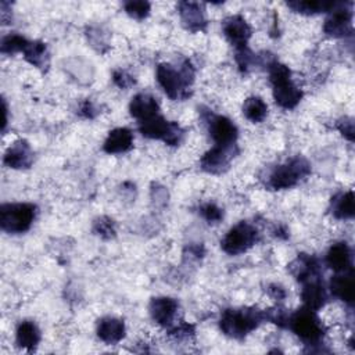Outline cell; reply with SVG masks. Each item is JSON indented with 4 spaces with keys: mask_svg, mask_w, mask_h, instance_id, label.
<instances>
[{
    "mask_svg": "<svg viewBox=\"0 0 355 355\" xmlns=\"http://www.w3.org/2000/svg\"><path fill=\"white\" fill-rule=\"evenodd\" d=\"M194 79V69L189 61H184L178 69L171 64L157 67V80L168 97L183 100L189 97V87Z\"/></svg>",
    "mask_w": 355,
    "mask_h": 355,
    "instance_id": "cell-1",
    "label": "cell"
},
{
    "mask_svg": "<svg viewBox=\"0 0 355 355\" xmlns=\"http://www.w3.org/2000/svg\"><path fill=\"white\" fill-rule=\"evenodd\" d=\"M290 76L291 72L286 65L277 61L269 64V79L273 87L275 101L286 110L294 108L302 97V92L294 85Z\"/></svg>",
    "mask_w": 355,
    "mask_h": 355,
    "instance_id": "cell-2",
    "label": "cell"
},
{
    "mask_svg": "<svg viewBox=\"0 0 355 355\" xmlns=\"http://www.w3.org/2000/svg\"><path fill=\"white\" fill-rule=\"evenodd\" d=\"M265 319V312L258 309H226L220 318V329L226 336L243 338Z\"/></svg>",
    "mask_w": 355,
    "mask_h": 355,
    "instance_id": "cell-3",
    "label": "cell"
},
{
    "mask_svg": "<svg viewBox=\"0 0 355 355\" xmlns=\"http://www.w3.org/2000/svg\"><path fill=\"white\" fill-rule=\"evenodd\" d=\"M36 214V207L28 202L3 204L0 208V226L7 233L26 232Z\"/></svg>",
    "mask_w": 355,
    "mask_h": 355,
    "instance_id": "cell-4",
    "label": "cell"
},
{
    "mask_svg": "<svg viewBox=\"0 0 355 355\" xmlns=\"http://www.w3.org/2000/svg\"><path fill=\"white\" fill-rule=\"evenodd\" d=\"M309 172H311V166L308 161L301 157H295L291 161L276 166L269 175L268 184L275 190L288 189L297 184Z\"/></svg>",
    "mask_w": 355,
    "mask_h": 355,
    "instance_id": "cell-5",
    "label": "cell"
},
{
    "mask_svg": "<svg viewBox=\"0 0 355 355\" xmlns=\"http://www.w3.org/2000/svg\"><path fill=\"white\" fill-rule=\"evenodd\" d=\"M291 330L306 344H316L323 336V326L315 311L309 308H301L288 318Z\"/></svg>",
    "mask_w": 355,
    "mask_h": 355,
    "instance_id": "cell-6",
    "label": "cell"
},
{
    "mask_svg": "<svg viewBox=\"0 0 355 355\" xmlns=\"http://www.w3.org/2000/svg\"><path fill=\"white\" fill-rule=\"evenodd\" d=\"M139 130L144 137L159 139L169 146H176L183 136V130L178 123L166 121L159 114L139 122Z\"/></svg>",
    "mask_w": 355,
    "mask_h": 355,
    "instance_id": "cell-7",
    "label": "cell"
},
{
    "mask_svg": "<svg viewBox=\"0 0 355 355\" xmlns=\"http://www.w3.org/2000/svg\"><path fill=\"white\" fill-rule=\"evenodd\" d=\"M257 229L247 222H240L225 234V237L220 241V245L226 254L239 255L251 248L257 243Z\"/></svg>",
    "mask_w": 355,
    "mask_h": 355,
    "instance_id": "cell-8",
    "label": "cell"
},
{
    "mask_svg": "<svg viewBox=\"0 0 355 355\" xmlns=\"http://www.w3.org/2000/svg\"><path fill=\"white\" fill-rule=\"evenodd\" d=\"M237 153L236 144L218 146L215 144L201 158V168L209 173H222L227 169L230 161Z\"/></svg>",
    "mask_w": 355,
    "mask_h": 355,
    "instance_id": "cell-9",
    "label": "cell"
},
{
    "mask_svg": "<svg viewBox=\"0 0 355 355\" xmlns=\"http://www.w3.org/2000/svg\"><path fill=\"white\" fill-rule=\"evenodd\" d=\"M207 123H208L209 135L215 141V144L218 146L236 144L237 128L229 118L209 114L207 118Z\"/></svg>",
    "mask_w": 355,
    "mask_h": 355,
    "instance_id": "cell-10",
    "label": "cell"
},
{
    "mask_svg": "<svg viewBox=\"0 0 355 355\" xmlns=\"http://www.w3.org/2000/svg\"><path fill=\"white\" fill-rule=\"evenodd\" d=\"M352 12L345 3H337L324 21V32L330 36H345L351 32Z\"/></svg>",
    "mask_w": 355,
    "mask_h": 355,
    "instance_id": "cell-11",
    "label": "cell"
},
{
    "mask_svg": "<svg viewBox=\"0 0 355 355\" xmlns=\"http://www.w3.org/2000/svg\"><path fill=\"white\" fill-rule=\"evenodd\" d=\"M223 35L237 49H245V44L251 36V28L247 21L240 15L229 17L222 24Z\"/></svg>",
    "mask_w": 355,
    "mask_h": 355,
    "instance_id": "cell-12",
    "label": "cell"
},
{
    "mask_svg": "<svg viewBox=\"0 0 355 355\" xmlns=\"http://www.w3.org/2000/svg\"><path fill=\"white\" fill-rule=\"evenodd\" d=\"M179 305L173 298L157 297L150 302V315L154 322L161 326H171L178 315Z\"/></svg>",
    "mask_w": 355,
    "mask_h": 355,
    "instance_id": "cell-13",
    "label": "cell"
},
{
    "mask_svg": "<svg viewBox=\"0 0 355 355\" xmlns=\"http://www.w3.org/2000/svg\"><path fill=\"white\" fill-rule=\"evenodd\" d=\"M302 283H304V286H302L301 297H302L305 306L312 311L322 308L326 304L327 295H326V290H324L323 283L320 282L319 276L318 275L311 276V277L302 280Z\"/></svg>",
    "mask_w": 355,
    "mask_h": 355,
    "instance_id": "cell-14",
    "label": "cell"
},
{
    "mask_svg": "<svg viewBox=\"0 0 355 355\" xmlns=\"http://www.w3.org/2000/svg\"><path fill=\"white\" fill-rule=\"evenodd\" d=\"M129 111L133 118L141 122L158 115L159 105L154 96L148 93H139L132 98L129 104Z\"/></svg>",
    "mask_w": 355,
    "mask_h": 355,
    "instance_id": "cell-15",
    "label": "cell"
},
{
    "mask_svg": "<svg viewBox=\"0 0 355 355\" xmlns=\"http://www.w3.org/2000/svg\"><path fill=\"white\" fill-rule=\"evenodd\" d=\"M32 159H33L32 150L25 140H18L12 146H10L3 158L4 164L12 169L29 168L32 164Z\"/></svg>",
    "mask_w": 355,
    "mask_h": 355,
    "instance_id": "cell-16",
    "label": "cell"
},
{
    "mask_svg": "<svg viewBox=\"0 0 355 355\" xmlns=\"http://www.w3.org/2000/svg\"><path fill=\"white\" fill-rule=\"evenodd\" d=\"M97 336L105 344H116L125 336V324L121 319L107 316L97 324Z\"/></svg>",
    "mask_w": 355,
    "mask_h": 355,
    "instance_id": "cell-17",
    "label": "cell"
},
{
    "mask_svg": "<svg viewBox=\"0 0 355 355\" xmlns=\"http://www.w3.org/2000/svg\"><path fill=\"white\" fill-rule=\"evenodd\" d=\"M133 146V135L126 128H116L111 130L103 144V148L108 154H121L128 151Z\"/></svg>",
    "mask_w": 355,
    "mask_h": 355,
    "instance_id": "cell-18",
    "label": "cell"
},
{
    "mask_svg": "<svg viewBox=\"0 0 355 355\" xmlns=\"http://www.w3.org/2000/svg\"><path fill=\"white\" fill-rule=\"evenodd\" d=\"M179 14L184 26L190 31H201L205 26L202 8L198 3L183 1L179 4Z\"/></svg>",
    "mask_w": 355,
    "mask_h": 355,
    "instance_id": "cell-19",
    "label": "cell"
},
{
    "mask_svg": "<svg viewBox=\"0 0 355 355\" xmlns=\"http://www.w3.org/2000/svg\"><path fill=\"white\" fill-rule=\"evenodd\" d=\"M327 265L336 272H345L351 266V250L349 247L340 241L330 247L326 255Z\"/></svg>",
    "mask_w": 355,
    "mask_h": 355,
    "instance_id": "cell-20",
    "label": "cell"
},
{
    "mask_svg": "<svg viewBox=\"0 0 355 355\" xmlns=\"http://www.w3.org/2000/svg\"><path fill=\"white\" fill-rule=\"evenodd\" d=\"M40 341V331L31 320H24L18 324L15 331V343L19 348L32 351Z\"/></svg>",
    "mask_w": 355,
    "mask_h": 355,
    "instance_id": "cell-21",
    "label": "cell"
},
{
    "mask_svg": "<svg viewBox=\"0 0 355 355\" xmlns=\"http://www.w3.org/2000/svg\"><path fill=\"white\" fill-rule=\"evenodd\" d=\"M330 290L341 301H344L347 304H352L354 297H355V280H354L352 275L343 273V275L334 276L330 280Z\"/></svg>",
    "mask_w": 355,
    "mask_h": 355,
    "instance_id": "cell-22",
    "label": "cell"
},
{
    "mask_svg": "<svg viewBox=\"0 0 355 355\" xmlns=\"http://www.w3.org/2000/svg\"><path fill=\"white\" fill-rule=\"evenodd\" d=\"M337 1H324V0H297V1H290L287 6L300 14H316L322 11H331Z\"/></svg>",
    "mask_w": 355,
    "mask_h": 355,
    "instance_id": "cell-23",
    "label": "cell"
},
{
    "mask_svg": "<svg viewBox=\"0 0 355 355\" xmlns=\"http://www.w3.org/2000/svg\"><path fill=\"white\" fill-rule=\"evenodd\" d=\"M331 212L338 219H349L355 214L354 194L352 191L341 193L336 196L331 201Z\"/></svg>",
    "mask_w": 355,
    "mask_h": 355,
    "instance_id": "cell-24",
    "label": "cell"
},
{
    "mask_svg": "<svg viewBox=\"0 0 355 355\" xmlns=\"http://www.w3.org/2000/svg\"><path fill=\"white\" fill-rule=\"evenodd\" d=\"M243 114L244 116L251 122H261L268 114V105L266 103L257 96L248 97L243 104Z\"/></svg>",
    "mask_w": 355,
    "mask_h": 355,
    "instance_id": "cell-25",
    "label": "cell"
},
{
    "mask_svg": "<svg viewBox=\"0 0 355 355\" xmlns=\"http://www.w3.org/2000/svg\"><path fill=\"white\" fill-rule=\"evenodd\" d=\"M25 58L35 67L43 68L47 65V51L46 46L42 42H29L24 50Z\"/></svg>",
    "mask_w": 355,
    "mask_h": 355,
    "instance_id": "cell-26",
    "label": "cell"
},
{
    "mask_svg": "<svg viewBox=\"0 0 355 355\" xmlns=\"http://www.w3.org/2000/svg\"><path fill=\"white\" fill-rule=\"evenodd\" d=\"M28 40L19 35H7L6 37H3L1 40V53L4 54H14L18 51L25 50V47L28 46Z\"/></svg>",
    "mask_w": 355,
    "mask_h": 355,
    "instance_id": "cell-27",
    "label": "cell"
},
{
    "mask_svg": "<svg viewBox=\"0 0 355 355\" xmlns=\"http://www.w3.org/2000/svg\"><path fill=\"white\" fill-rule=\"evenodd\" d=\"M125 7V11L136 18V19H143L148 15L150 12V3L147 1H143V0H132V1H126L123 4Z\"/></svg>",
    "mask_w": 355,
    "mask_h": 355,
    "instance_id": "cell-28",
    "label": "cell"
},
{
    "mask_svg": "<svg viewBox=\"0 0 355 355\" xmlns=\"http://www.w3.org/2000/svg\"><path fill=\"white\" fill-rule=\"evenodd\" d=\"M200 212H201L202 218L205 220H208L209 223H218L223 218V211L218 205H215L212 202H208V204L202 205Z\"/></svg>",
    "mask_w": 355,
    "mask_h": 355,
    "instance_id": "cell-29",
    "label": "cell"
},
{
    "mask_svg": "<svg viewBox=\"0 0 355 355\" xmlns=\"http://www.w3.org/2000/svg\"><path fill=\"white\" fill-rule=\"evenodd\" d=\"M94 232L104 237V239H110L115 234V229H114V223L111 219L108 218H100L94 222Z\"/></svg>",
    "mask_w": 355,
    "mask_h": 355,
    "instance_id": "cell-30",
    "label": "cell"
},
{
    "mask_svg": "<svg viewBox=\"0 0 355 355\" xmlns=\"http://www.w3.org/2000/svg\"><path fill=\"white\" fill-rule=\"evenodd\" d=\"M112 80L118 87H122V89H126L135 83V79L126 71H115L112 75Z\"/></svg>",
    "mask_w": 355,
    "mask_h": 355,
    "instance_id": "cell-31",
    "label": "cell"
},
{
    "mask_svg": "<svg viewBox=\"0 0 355 355\" xmlns=\"http://www.w3.org/2000/svg\"><path fill=\"white\" fill-rule=\"evenodd\" d=\"M338 129L347 139L354 140V122L351 119H344L343 122H340Z\"/></svg>",
    "mask_w": 355,
    "mask_h": 355,
    "instance_id": "cell-32",
    "label": "cell"
}]
</instances>
